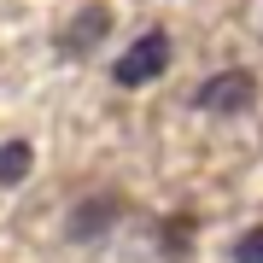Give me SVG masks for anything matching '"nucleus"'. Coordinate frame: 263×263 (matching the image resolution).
Wrapping results in <instances>:
<instances>
[{
  "label": "nucleus",
  "instance_id": "7ed1b4c3",
  "mask_svg": "<svg viewBox=\"0 0 263 263\" xmlns=\"http://www.w3.org/2000/svg\"><path fill=\"white\" fill-rule=\"evenodd\" d=\"M105 29H111V6H100V0H94V6H82V12H76V18L65 24V35H59V47H65V53L76 59V53L100 47V41H105Z\"/></svg>",
  "mask_w": 263,
  "mask_h": 263
},
{
  "label": "nucleus",
  "instance_id": "f257e3e1",
  "mask_svg": "<svg viewBox=\"0 0 263 263\" xmlns=\"http://www.w3.org/2000/svg\"><path fill=\"white\" fill-rule=\"evenodd\" d=\"M164 70H170V35L164 29H146V35H135V47L117 59L111 82L117 88H146V82H158Z\"/></svg>",
  "mask_w": 263,
  "mask_h": 263
},
{
  "label": "nucleus",
  "instance_id": "423d86ee",
  "mask_svg": "<svg viewBox=\"0 0 263 263\" xmlns=\"http://www.w3.org/2000/svg\"><path fill=\"white\" fill-rule=\"evenodd\" d=\"M234 263H263V228H246L234 240Z\"/></svg>",
  "mask_w": 263,
  "mask_h": 263
},
{
  "label": "nucleus",
  "instance_id": "f03ea898",
  "mask_svg": "<svg viewBox=\"0 0 263 263\" xmlns=\"http://www.w3.org/2000/svg\"><path fill=\"white\" fill-rule=\"evenodd\" d=\"M257 100V76L252 70H216L205 88H199V111H216V117H234V111H252Z\"/></svg>",
  "mask_w": 263,
  "mask_h": 263
},
{
  "label": "nucleus",
  "instance_id": "39448f33",
  "mask_svg": "<svg viewBox=\"0 0 263 263\" xmlns=\"http://www.w3.org/2000/svg\"><path fill=\"white\" fill-rule=\"evenodd\" d=\"M29 164H35L29 141H6V146H0V187H18V181L29 176Z\"/></svg>",
  "mask_w": 263,
  "mask_h": 263
},
{
  "label": "nucleus",
  "instance_id": "20e7f679",
  "mask_svg": "<svg viewBox=\"0 0 263 263\" xmlns=\"http://www.w3.org/2000/svg\"><path fill=\"white\" fill-rule=\"evenodd\" d=\"M117 193H94V199H82V205L70 211V240H100L105 228L117 222Z\"/></svg>",
  "mask_w": 263,
  "mask_h": 263
}]
</instances>
